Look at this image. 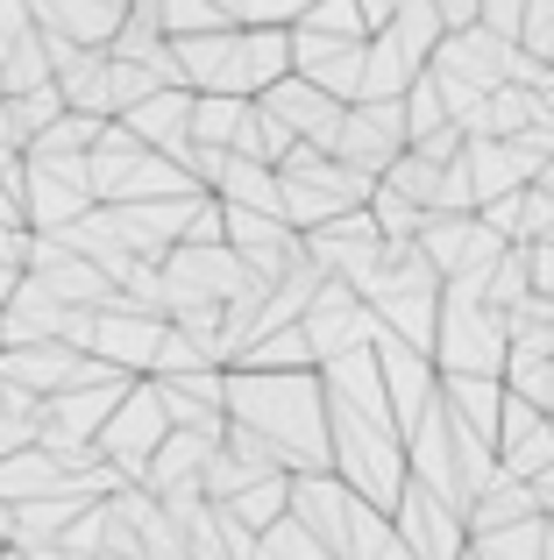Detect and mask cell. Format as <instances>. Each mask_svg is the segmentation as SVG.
<instances>
[{"mask_svg": "<svg viewBox=\"0 0 554 560\" xmlns=\"http://www.w3.org/2000/svg\"><path fill=\"white\" fill-rule=\"evenodd\" d=\"M554 468V419H541L533 405L505 397V419H498V476L512 482H541Z\"/></svg>", "mask_w": 554, "mask_h": 560, "instance_id": "12", "label": "cell"}, {"mask_svg": "<svg viewBox=\"0 0 554 560\" xmlns=\"http://www.w3.org/2000/svg\"><path fill=\"white\" fill-rule=\"evenodd\" d=\"M413 79H419V71L405 65L384 36L362 43V85H356V100H405V85H413Z\"/></svg>", "mask_w": 554, "mask_h": 560, "instance_id": "20", "label": "cell"}, {"mask_svg": "<svg viewBox=\"0 0 554 560\" xmlns=\"http://www.w3.org/2000/svg\"><path fill=\"white\" fill-rule=\"evenodd\" d=\"M256 107H264L270 121L285 128L299 150H313V156H334V136H342V114H348V107H334L327 93H313L305 79H277Z\"/></svg>", "mask_w": 554, "mask_h": 560, "instance_id": "9", "label": "cell"}, {"mask_svg": "<svg viewBox=\"0 0 554 560\" xmlns=\"http://www.w3.org/2000/svg\"><path fill=\"white\" fill-rule=\"evenodd\" d=\"M384 43H391V50H399L413 71H427V65H434V50H441V22H434L427 0H399V8H391Z\"/></svg>", "mask_w": 554, "mask_h": 560, "instance_id": "18", "label": "cell"}, {"mask_svg": "<svg viewBox=\"0 0 554 560\" xmlns=\"http://www.w3.org/2000/svg\"><path fill=\"white\" fill-rule=\"evenodd\" d=\"M441 411L498 454V419H505V383L498 376H441Z\"/></svg>", "mask_w": 554, "mask_h": 560, "instance_id": "15", "label": "cell"}, {"mask_svg": "<svg viewBox=\"0 0 554 560\" xmlns=\"http://www.w3.org/2000/svg\"><path fill=\"white\" fill-rule=\"evenodd\" d=\"M462 171H470V199L490 206V199H512V191H527L533 178H541V156H533L527 142L470 136V142H462Z\"/></svg>", "mask_w": 554, "mask_h": 560, "instance_id": "11", "label": "cell"}, {"mask_svg": "<svg viewBox=\"0 0 554 560\" xmlns=\"http://www.w3.org/2000/svg\"><path fill=\"white\" fill-rule=\"evenodd\" d=\"M413 156H427V164H455V156H462V136H455V128H441V136L413 142Z\"/></svg>", "mask_w": 554, "mask_h": 560, "instance_id": "29", "label": "cell"}, {"mask_svg": "<svg viewBox=\"0 0 554 560\" xmlns=\"http://www.w3.org/2000/svg\"><path fill=\"white\" fill-rule=\"evenodd\" d=\"M505 65H512V43L484 36V28H462V36H441V50H434V79H455L470 85V93H498L505 85Z\"/></svg>", "mask_w": 554, "mask_h": 560, "instance_id": "13", "label": "cell"}, {"mask_svg": "<svg viewBox=\"0 0 554 560\" xmlns=\"http://www.w3.org/2000/svg\"><path fill=\"white\" fill-rule=\"evenodd\" d=\"M207 454H213V440H199V433H164V447L142 462V482H136V490H142V497L193 490L199 468H207Z\"/></svg>", "mask_w": 554, "mask_h": 560, "instance_id": "16", "label": "cell"}, {"mask_svg": "<svg viewBox=\"0 0 554 560\" xmlns=\"http://www.w3.org/2000/svg\"><path fill=\"white\" fill-rule=\"evenodd\" d=\"M512 50L533 57V65H547V57H554V0H527V22H519V43H512Z\"/></svg>", "mask_w": 554, "mask_h": 560, "instance_id": "27", "label": "cell"}, {"mask_svg": "<svg viewBox=\"0 0 554 560\" xmlns=\"http://www.w3.org/2000/svg\"><path fill=\"white\" fill-rule=\"evenodd\" d=\"M242 114H250V100H193V150H228L242 128Z\"/></svg>", "mask_w": 554, "mask_h": 560, "instance_id": "21", "label": "cell"}, {"mask_svg": "<svg viewBox=\"0 0 554 560\" xmlns=\"http://www.w3.org/2000/svg\"><path fill=\"white\" fill-rule=\"evenodd\" d=\"M476 299H484L490 313H505V319H512L519 305L533 299V284H527V248H505V256H498V270L484 277V291H476Z\"/></svg>", "mask_w": 554, "mask_h": 560, "instance_id": "22", "label": "cell"}, {"mask_svg": "<svg viewBox=\"0 0 554 560\" xmlns=\"http://www.w3.org/2000/svg\"><path fill=\"white\" fill-rule=\"evenodd\" d=\"M547 553V525L527 518L512 533H490V539H470V560H541Z\"/></svg>", "mask_w": 554, "mask_h": 560, "instance_id": "25", "label": "cell"}, {"mask_svg": "<svg viewBox=\"0 0 554 560\" xmlns=\"http://www.w3.org/2000/svg\"><path fill=\"white\" fill-rule=\"evenodd\" d=\"M399 114H405V150H413V142H427V136H441V128H448V114H441V93H434V79H427V71H419V79L405 85Z\"/></svg>", "mask_w": 554, "mask_h": 560, "instance_id": "24", "label": "cell"}, {"mask_svg": "<svg viewBox=\"0 0 554 560\" xmlns=\"http://www.w3.org/2000/svg\"><path fill=\"white\" fill-rule=\"evenodd\" d=\"M405 156V114L399 100H356L342 114V136H334V164L356 171V178L384 185V171Z\"/></svg>", "mask_w": 554, "mask_h": 560, "instance_id": "4", "label": "cell"}, {"mask_svg": "<svg viewBox=\"0 0 554 560\" xmlns=\"http://www.w3.org/2000/svg\"><path fill=\"white\" fill-rule=\"evenodd\" d=\"M547 65H554V57H547Z\"/></svg>", "mask_w": 554, "mask_h": 560, "instance_id": "33", "label": "cell"}, {"mask_svg": "<svg viewBox=\"0 0 554 560\" xmlns=\"http://www.w3.org/2000/svg\"><path fill=\"white\" fill-rule=\"evenodd\" d=\"M441 171H448V164H427V156H413V150H405L399 164L384 171V191H399L405 206H419V213H434V191H441Z\"/></svg>", "mask_w": 554, "mask_h": 560, "instance_id": "23", "label": "cell"}, {"mask_svg": "<svg viewBox=\"0 0 554 560\" xmlns=\"http://www.w3.org/2000/svg\"><path fill=\"white\" fill-rule=\"evenodd\" d=\"M299 248H305V262H313L320 277H334V284H348V291H362V277L384 262V242H377V228H370V213H342V220H327V228H313V234H299Z\"/></svg>", "mask_w": 554, "mask_h": 560, "instance_id": "8", "label": "cell"}, {"mask_svg": "<svg viewBox=\"0 0 554 560\" xmlns=\"http://www.w3.org/2000/svg\"><path fill=\"white\" fill-rule=\"evenodd\" d=\"M533 497H554V468H547V476H541V482H533Z\"/></svg>", "mask_w": 554, "mask_h": 560, "instance_id": "32", "label": "cell"}, {"mask_svg": "<svg viewBox=\"0 0 554 560\" xmlns=\"http://www.w3.org/2000/svg\"><path fill=\"white\" fill-rule=\"evenodd\" d=\"M370 560H413V553H405V547H399V539H384V547H377Z\"/></svg>", "mask_w": 554, "mask_h": 560, "instance_id": "31", "label": "cell"}, {"mask_svg": "<svg viewBox=\"0 0 554 560\" xmlns=\"http://www.w3.org/2000/svg\"><path fill=\"white\" fill-rule=\"evenodd\" d=\"M157 405H164V425L171 433H199L221 447L228 433V405H221V370H193V376H157L150 383Z\"/></svg>", "mask_w": 554, "mask_h": 560, "instance_id": "10", "label": "cell"}, {"mask_svg": "<svg viewBox=\"0 0 554 560\" xmlns=\"http://www.w3.org/2000/svg\"><path fill=\"white\" fill-rule=\"evenodd\" d=\"M391 8H399V0H356V22H362V43H370V36H384V28H391Z\"/></svg>", "mask_w": 554, "mask_h": 560, "instance_id": "30", "label": "cell"}, {"mask_svg": "<svg viewBox=\"0 0 554 560\" xmlns=\"http://www.w3.org/2000/svg\"><path fill=\"white\" fill-rule=\"evenodd\" d=\"M291 28L305 36H334V43H362V22H356V0H313Z\"/></svg>", "mask_w": 554, "mask_h": 560, "instance_id": "26", "label": "cell"}, {"mask_svg": "<svg viewBox=\"0 0 554 560\" xmlns=\"http://www.w3.org/2000/svg\"><path fill=\"white\" fill-rule=\"evenodd\" d=\"M285 504H291V476H264V482H250V490L235 497V504H213V511H228V518L242 525V533H256L264 539L277 518H285Z\"/></svg>", "mask_w": 554, "mask_h": 560, "instance_id": "19", "label": "cell"}, {"mask_svg": "<svg viewBox=\"0 0 554 560\" xmlns=\"http://www.w3.org/2000/svg\"><path fill=\"white\" fill-rule=\"evenodd\" d=\"M512 334L505 313L476 299V284H441V319H434V370L441 376H505Z\"/></svg>", "mask_w": 554, "mask_h": 560, "instance_id": "2", "label": "cell"}, {"mask_svg": "<svg viewBox=\"0 0 554 560\" xmlns=\"http://www.w3.org/2000/svg\"><path fill=\"white\" fill-rule=\"evenodd\" d=\"M519 22H527V0H476V28L498 43H519Z\"/></svg>", "mask_w": 554, "mask_h": 560, "instance_id": "28", "label": "cell"}, {"mask_svg": "<svg viewBox=\"0 0 554 560\" xmlns=\"http://www.w3.org/2000/svg\"><path fill=\"white\" fill-rule=\"evenodd\" d=\"M122 128H128V142L136 150H150V156H171V164L185 171V150H193V93H150L142 107H128L122 114Z\"/></svg>", "mask_w": 554, "mask_h": 560, "instance_id": "14", "label": "cell"}, {"mask_svg": "<svg viewBox=\"0 0 554 560\" xmlns=\"http://www.w3.org/2000/svg\"><path fill=\"white\" fill-rule=\"evenodd\" d=\"M362 199H370V178L342 171L334 156L291 150L285 164H277V206H285V228H291V234H313V228H327V220L356 213Z\"/></svg>", "mask_w": 554, "mask_h": 560, "instance_id": "3", "label": "cell"}, {"mask_svg": "<svg viewBox=\"0 0 554 560\" xmlns=\"http://www.w3.org/2000/svg\"><path fill=\"white\" fill-rule=\"evenodd\" d=\"M370 355H377V383H384V405H391V419H399V433H413V425L441 405V370H434V355L391 341V334H377Z\"/></svg>", "mask_w": 554, "mask_h": 560, "instance_id": "6", "label": "cell"}, {"mask_svg": "<svg viewBox=\"0 0 554 560\" xmlns=\"http://www.w3.org/2000/svg\"><path fill=\"white\" fill-rule=\"evenodd\" d=\"M221 405H228V425L264 440L285 476H327V397H320V370H305V376L221 370Z\"/></svg>", "mask_w": 554, "mask_h": 560, "instance_id": "1", "label": "cell"}, {"mask_svg": "<svg viewBox=\"0 0 554 560\" xmlns=\"http://www.w3.org/2000/svg\"><path fill=\"white\" fill-rule=\"evenodd\" d=\"M391 539H399L413 560H462L470 553V533H462V511H448L441 497H427L413 476H405L399 504H391Z\"/></svg>", "mask_w": 554, "mask_h": 560, "instance_id": "7", "label": "cell"}, {"mask_svg": "<svg viewBox=\"0 0 554 560\" xmlns=\"http://www.w3.org/2000/svg\"><path fill=\"white\" fill-rule=\"evenodd\" d=\"M527 518H541V497H533V482L498 476L470 511H462V533H470V539H490V533H512V525H527Z\"/></svg>", "mask_w": 554, "mask_h": 560, "instance_id": "17", "label": "cell"}, {"mask_svg": "<svg viewBox=\"0 0 554 560\" xmlns=\"http://www.w3.org/2000/svg\"><path fill=\"white\" fill-rule=\"evenodd\" d=\"M299 334H305V348H313V370H327L334 355H356V348H370V341H377V319H370V305H362L348 284L320 277L313 299H305Z\"/></svg>", "mask_w": 554, "mask_h": 560, "instance_id": "5", "label": "cell"}]
</instances>
